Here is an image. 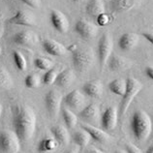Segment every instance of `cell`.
<instances>
[{
    "label": "cell",
    "instance_id": "cell-2",
    "mask_svg": "<svg viewBox=\"0 0 153 153\" xmlns=\"http://www.w3.org/2000/svg\"><path fill=\"white\" fill-rule=\"evenodd\" d=\"M130 127L134 138L138 142H143L148 139L152 132V121L150 116L144 111H136L132 115Z\"/></svg>",
    "mask_w": 153,
    "mask_h": 153
},
{
    "label": "cell",
    "instance_id": "cell-33",
    "mask_svg": "<svg viewBox=\"0 0 153 153\" xmlns=\"http://www.w3.org/2000/svg\"><path fill=\"white\" fill-rule=\"evenodd\" d=\"M22 1L27 6L34 8V9H37L41 6V0H22Z\"/></svg>",
    "mask_w": 153,
    "mask_h": 153
},
{
    "label": "cell",
    "instance_id": "cell-6",
    "mask_svg": "<svg viewBox=\"0 0 153 153\" xmlns=\"http://www.w3.org/2000/svg\"><path fill=\"white\" fill-rule=\"evenodd\" d=\"M112 49H114V42H112L111 36L108 33H104L98 43V57L102 68L108 64V59L111 55Z\"/></svg>",
    "mask_w": 153,
    "mask_h": 153
},
{
    "label": "cell",
    "instance_id": "cell-28",
    "mask_svg": "<svg viewBox=\"0 0 153 153\" xmlns=\"http://www.w3.org/2000/svg\"><path fill=\"white\" fill-rule=\"evenodd\" d=\"M60 72L58 71V68L56 67H52L51 69L48 70L45 75L43 76L42 78V82L47 84V85H51V84H53L56 80V78H57L58 74Z\"/></svg>",
    "mask_w": 153,
    "mask_h": 153
},
{
    "label": "cell",
    "instance_id": "cell-41",
    "mask_svg": "<svg viewBox=\"0 0 153 153\" xmlns=\"http://www.w3.org/2000/svg\"><path fill=\"white\" fill-rule=\"evenodd\" d=\"M2 112H3V106L0 104V117H1V115H2Z\"/></svg>",
    "mask_w": 153,
    "mask_h": 153
},
{
    "label": "cell",
    "instance_id": "cell-44",
    "mask_svg": "<svg viewBox=\"0 0 153 153\" xmlns=\"http://www.w3.org/2000/svg\"><path fill=\"white\" fill-rule=\"evenodd\" d=\"M1 52H2V48H1V46H0V55H1Z\"/></svg>",
    "mask_w": 153,
    "mask_h": 153
},
{
    "label": "cell",
    "instance_id": "cell-1",
    "mask_svg": "<svg viewBox=\"0 0 153 153\" xmlns=\"http://www.w3.org/2000/svg\"><path fill=\"white\" fill-rule=\"evenodd\" d=\"M12 120L14 132L21 143H26L32 139L36 130L37 117L34 110L25 104H17L12 107Z\"/></svg>",
    "mask_w": 153,
    "mask_h": 153
},
{
    "label": "cell",
    "instance_id": "cell-29",
    "mask_svg": "<svg viewBox=\"0 0 153 153\" xmlns=\"http://www.w3.org/2000/svg\"><path fill=\"white\" fill-rule=\"evenodd\" d=\"M13 58L16 66L19 71H25L27 68V61L25 57L21 51H13Z\"/></svg>",
    "mask_w": 153,
    "mask_h": 153
},
{
    "label": "cell",
    "instance_id": "cell-40",
    "mask_svg": "<svg viewBox=\"0 0 153 153\" xmlns=\"http://www.w3.org/2000/svg\"><path fill=\"white\" fill-rule=\"evenodd\" d=\"M3 33H4V28H3L2 26H0V39L2 38Z\"/></svg>",
    "mask_w": 153,
    "mask_h": 153
},
{
    "label": "cell",
    "instance_id": "cell-36",
    "mask_svg": "<svg viewBox=\"0 0 153 153\" xmlns=\"http://www.w3.org/2000/svg\"><path fill=\"white\" fill-rule=\"evenodd\" d=\"M146 74L148 78L153 80V66H147L146 68Z\"/></svg>",
    "mask_w": 153,
    "mask_h": 153
},
{
    "label": "cell",
    "instance_id": "cell-22",
    "mask_svg": "<svg viewBox=\"0 0 153 153\" xmlns=\"http://www.w3.org/2000/svg\"><path fill=\"white\" fill-rule=\"evenodd\" d=\"M86 13L92 19H96L99 15L105 13V4L103 0H89L86 5Z\"/></svg>",
    "mask_w": 153,
    "mask_h": 153
},
{
    "label": "cell",
    "instance_id": "cell-12",
    "mask_svg": "<svg viewBox=\"0 0 153 153\" xmlns=\"http://www.w3.org/2000/svg\"><path fill=\"white\" fill-rule=\"evenodd\" d=\"M51 22L54 29L57 30L59 33H66L69 29V19L62 12L58 10H51Z\"/></svg>",
    "mask_w": 153,
    "mask_h": 153
},
{
    "label": "cell",
    "instance_id": "cell-3",
    "mask_svg": "<svg viewBox=\"0 0 153 153\" xmlns=\"http://www.w3.org/2000/svg\"><path fill=\"white\" fill-rule=\"evenodd\" d=\"M127 82V87L125 94L122 96V101L120 103V108H119V114L121 115H124L127 112L129 107H130L131 103L135 97L138 95L140 90L143 89V84L138 79L130 76V78L126 79Z\"/></svg>",
    "mask_w": 153,
    "mask_h": 153
},
{
    "label": "cell",
    "instance_id": "cell-31",
    "mask_svg": "<svg viewBox=\"0 0 153 153\" xmlns=\"http://www.w3.org/2000/svg\"><path fill=\"white\" fill-rule=\"evenodd\" d=\"M34 65L36 68H38L40 70L43 71H48L52 68V62L51 60L45 58V57H37L34 60Z\"/></svg>",
    "mask_w": 153,
    "mask_h": 153
},
{
    "label": "cell",
    "instance_id": "cell-17",
    "mask_svg": "<svg viewBox=\"0 0 153 153\" xmlns=\"http://www.w3.org/2000/svg\"><path fill=\"white\" fill-rule=\"evenodd\" d=\"M43 49L48 54L53 56H62L67 52V49L61 43L52 39H46L43 41Z\"/></svg>",
    "mask_w": 153,
    "mask_h": 153
},
{
    "label": "cell",
    "instance_id": "cell-32",
    "mask_svg": "<svg viewBox=\"0 0 153 153\" xmlns=\"http://www.w3.org/2000/svg\"><path fill=\"white\" fill-rule=\"evenodd\" d=\"M95 21H96V22H97L98 25L106 26L111 22V16L106 14V13H103L101 15H99L98 17L95 19Z\"/></svg>",
    "mask_w": 153,
    "mask_h": 153
},
{
    "label": "cell",
    "instance_id": "cell-20",
    "mask_svg": "<svg viewBox=\"0 0 153 153\" xmlns=\"http://www.w3.org/2000/svg\"><path fill=\"white\" fill-rule=\"evenodd\" d=\"M108 68L111 71H122L126 70L131 66L128 59L119 55H112L108 59Z\"/></svg>",
    "mask_w": 153,
    "mask_h": 153
},
{
    "label": "cell",
    "instance_id": "cell-21",
    "mask_svg": "<svg viewBox=\"0 0 153 153\" xmlns=\"http://www.w3.org/2000/svg\"><path fill=\"white\" fill-rule=\"evenodd\" d=\"M74 79H75V74H74L73 70L65 69L58 74L54 83L59 87L66 88L71 85L72 82H74Z\"/></svg>",
    "mask_w": 153,
    "mask_h": 153
},
{
    "label": "cell",
    "instance_id": "cell-14",
    "mask_svg": "<svg viewBox=\"0 0 153 153\" xmlns=\"http://www.w3.org/2000/svg\"><path fill=\"white\" fill-rule=\"evenodd\" d=\"M80 127L89 134L92 140L99 143H106L111 140V137L106 131L101 130V129H99L93 125H90L88 123H82L80 124Z\"/></svg>",
    "mask_w": 153,
    "mask_h": 153
},
{
    "label": "cell",
    "instance_id": "cell-23",
    "mask_svg": "<svg viewBox=\"0 0 153 153\" xmlns=\"http://www.w3.org/2000/svg\"><path fill=\"white\" fill-rule=\"evenodd\" d=\"M59 143L53 137L52 138H44L39 142L37 146V151L39 153H49L54 151L58 147Z\"/></svg>",
    "mask_w": 153,
    "mask_h": 153
},
{
    "label": "cell",
    "instance_id": "cell-27",
    "mask_svg": "<svg viewBox=\"0 0 153 153\" xmlns=\"http://www.w3.org/2000/svg\"><path fill=\"white\" fill-rule=\"evenodd\" d=\"M62 117L67 128L73 129L78 124V116L68 108H62Z\"/></svg>",
    "mask_w": 153,
    "mask_h": 153
},
{
    "label": "cell",
    "instance_id": "cell-8",
    "mask_svg": "<svg viewBox=\"0 0 153 153\" xmlns=\"http://www.w3.org/2000/svg\"><path fill=\"white\" fill-rule=\"evenodd\" d=\"M63 101L65 105L70 108L71 111H82L85 107V97L84 94L78 89H74L63 98Z\"/></svg>",
    "mask_w": 153,
    "mask_h": 153
},
{
    "label": "cell",
    "instance_id": "cell-25",
    "mask_svg": "<svg viewBox=\"0 0 153 153\" xmlns=\"http://www.w3.org/2000/svg\"><path fill=\"white\" fill-rule=\"evenodd\" d=\"M90 140H91V138H90L89 134H88L86 131H84L83 129L82 130L76 131L73 134V140H74L75 144L79 146L80 148L87 146L90 143Z\"/></svg>",
    "mask_w": 153,
    "mask_h": 153
},
{
    "label": "cell",
    "instance_id": "cell-26",
    "mask_svg": "<svg viewBox=\"0 0 153 153\" xmlns=\"http://www.w3.org/2000/svg\"><path fill=\"white\" fill-rule=\"evenodd\" d=\"M13 79L4 67H0V91L2 90H9L13 87Z\"/></svg>",
    "mask_w": 153,
    "mask_h": 153
},
{
    "label": "cell",
    "instance_id": "cell-15",
    "mask_svg": "<svg viewBox=\"0 0 153 153\" xmlns=\"http://www.w3.org/2000/svg\"><path fill=\"white\" fill-rule=\"evenodd\" d=\"M140 42V37L138 34L128 32L121 35V37L118 40V47L123 51H129L135 49L136 46Z\"/></svg>",
    "mask_w": 153,
    "mask_h": 153
},
{
    "label": "cell",
    "instance_id": "cell-42",
    "mask_svg": "<svg viewBox=\"0 0 153 153\" xmlns=\"http://www.w3.org/2000/svg\"><path fill=\"white\" fill-rule=\"evenodd\" d=\"M114 153H127V152L123 151V150H116V151H114Z\"/></svg>",
    "mask_w": 153,
    "mask_h": 153
},
{
    "label": "cell",
    "instance_id": "cell-24",
    "mask_svg": "<svg viewBox=\"0 0 153 153\" xmlns=\"http://www.w3.org/2000/svg\"><path fill=\"white\" fill-rule=\"evenodd\" d=\"M126 87H127V82L126 79H115L108 83V89H110L111 93L121 96V97L125 94Z\"/></svg>",
    "mask_w": 153,
    "mask_h": 153
},
{
    "label": "cell",
    "instance_id": "cell-19",
    "mask_svg": "<svg viewBox=\"0 0 153 153\" xmlns=\"http://www.w3.org/2000/svg\"><path fill=\"white\" fill-rule=\"evenodd\" d=\"M52 137L57 140V143L62 146H66L70 142V134L66 127L62 125H55L51 128Z\"/></svg>",
    "mask_w": 153,
    "mask_h": 153
},
{
    "label": "cell",
    "instance_id": "cell-18",
    "mask_svg": "<svg viewBox=\"0 0 153 153\" xmlns=\"http://www.w3.org/2000/svg\"><path fill=\"white\" fill-rule=\"evenodd\" d=\"M79 117L87 122H96L100 118V108L94 103L88 104L79 111Z\"/></svg>",
    "mask_w": 153,
    "mask_h": 153
},
{
    "label": "cell",
    "instance_id": "cell-9",
    "mask_svg": "<svg viewBox=\"0 0 153 153\" xmlns=\"http://www.w3.org/2000/svg\"><path fill=\"white\" fill-rule=\"evenodd\" d=\"M75 31L82 38L90 40L97 35L98 28L94 23L87 21V19H79L75 25Z\"/></svg>",
    "mask_w": 153,
    "mask_h": 153
},
{
    "label": "cell",
    "instance_id": "cell-43",
    "mask_svg": "<svg viewBox=\"0 0 153 153\" xmlns=\"http://www.w3.org/2000/svg\"><path fill=\"white\" fill-rule=\"evenodd\" d=\"M74 2H82V1H83V0H73Z\"/></svg>",
    "mask_w": 153,
    "mask_h": 153
},
{
    "label": "cell",
    "instance_id": "cell-4",
    "mask_svg": "<svg viewBox=\"0 0 153 153\" xmlns=\"http://www.w3.org/2000/svg\"><path fill=\"white\" fill-rule=\"evenodd\" d=\"M74 67L79 72H85L93 65L94 54L93 51L88 48H76L72 52Z\"/></svg>",
    "mask_w": 153,
    "mask_h": 153
},
{
    "label": "cell",
    "instance_id": "cell-39",
    "mask_svg": "<svg viewBox=\"0 0 153 153\" xmlns=\"http://www.w3.org/2000/svg\"><path fill=\"white\" fill-rule=\"evenodd\" d=\"M146 153H153V146H149V148L146 151Z\"/></svg>",
    "mask_w": 153,
    "mask_h": 153
},
{
    "label": "cell",
    "instance_id": "cell-34",
    "mask_svg": "<svg viewBox=\"0 0 153 153\" xmlns=\"http://www.w3.org/2000/svg\"><path fill=\"white\" fill-rule=\"evenodd\" d=\"M126 152L127 153H143L140 148L133 143H128L126 146Z\"/></svg>",
    "mask_w": 153,
    "mask_h": 153
},
{
    "label": "cell",
    "instance_id": "cell-13",
    "mask_svg": "<svg viewBox=\"0 0 153 153\" xmlns=\"http://www.w3.org/2000/svg\"><path fill=\"white\" fill-rule=\"evenodd\" d=\"M8 22L11 25H23V26H34L36 25V19L35 16L25 10L18 11L14 17L9 19Z\"/></svg>",
    "mask_w": 153,
    "mask_h": 153
},
{
    "label": "cell",
    "instance_id": "cell-37",
    "mask_svg": "<svg viewBox=\"0 0 153 153\" xmlns=\"http://www.w3.org/2000/svg\"><path fill=\"white\" fill-rule=\"evenodd\" d=\"M79 146H73V147H71V148H69L65 153H79Z\"/></svg>",
    "mask_w": 153,
    "mask_h": 153
},
{
    "label": "cell",
    "instance_id": "cell-38",
    "mask_svg": "<svg viewBox=\"0 0 153 153\" xmlns=\"http://www.w3.org/2000/svg\"><path fill=\"white\" fill-rule=\"evenodd\" d=\"M86 153H105V152H103L102 150H100L96 147H91L86 151Z\"/></svg>",
    "mask_w": 153,
    "mask_h": 153
},
{
    "label": "cell",
    "instance_id": "cell-16",
    "mask_svg": "<svg viewBox=\"0 0 153 153\" xmlns=\"http://www.w3.org/2000/svg\"><path fill=\"white\" fill-rule=\"evenodd\" d=\"M82 90L84 94L89 96L90 98H100L103 94L104 86L100 79H92L83 84Z\"/></svg>",
    "mask_w": 153,
    "mask_h": 153
},
{
    "label": "cell",
    "instance_id": "cell-30",
    "mask_svg": "<svg viewBox=\"0 0 153 153\" xmlns=\"http://www.w3.org/2000/svg\"><path fill=\"white\" fill-rule=\"evenodd\" d=\"M42 79L38 74H29L25 76V84L27 88H37L41 85Z\"/></svg>",
    "mask_w": 153,
    "mask_h": 153
},
{
    "label": "cell",
    "instance_id": "cell-10",
    "mask_svg": "<svg viewBox=\"0 0 153 153\" xmlns=\"http://www.w3.org/2000/svg\"><path fill=\"white\" fill-rule=\"evenodd\" d=\"M118 121V111L116 107L111 106L101 115V125L104 131H111L115 129Z\"/></svg>",
    "mask_w": 153,
    "mask_h": 153
},
{
    "label": "cell",
    "instance_id": "cell-7",
    "mask_svg": "<svg viewBox=\"0 0 153 153\" xmlns=\"http://www.w3.org/2000/svg\"><path fill=\"white\" fill-rule=\"evenodd\" d=\"M63 101V96L59 91L52 89L50 90L45 96V104L46 108L49 114L52 118H55L58 115L60 108H61V103Z\"/></svg>",
    "mask_w": 153,
    "mask_h": 153
},
{
    "label": "cell",
    "instance_id": "cell-35",
    "mask_svg": "<svg viewBox=\"0 0 153 153\" xmlns=\"http://www.w3.org/2000/svg\"><path fill=\"white\" fill-rule=\"evenodd\" d=\"M143 36L147 40L148 42L153 45V32H143Z\"/></svg>",
    "mask_w": 153,
    "mask_h": 153
},
{
    "label": "cell",
    "instance_id": "cell-11",
    "mask_svg": "<svg viewBox=\"0 0 153 153\" xmlns=\"http://www.w3.org/2000/svg\"><path fill=\"white\" fill-rule=\"evenodd\" d=\"M12 41L19 46L23 47H33L39 42L38 35L33 31L22 30L15 34L12 38Z\"/></svg>",
    "mask_w": 153,
    "mask_h": 153
},
{
    "label": "cell",
    "instance_id": "cell-5",
    "mask_svg": "<svg viewBox=\"0 0 153 153\" xmlns=\"http://www.w3.org/2000/svg\"><path fill=\"white\" fill-rule=\"evenodd\" d=\"M21 140L14 131H2L0 133V153H19Z\"/></svg>",
    "mask_w": 153,
    "mask_h": 153
}]
</instances>
